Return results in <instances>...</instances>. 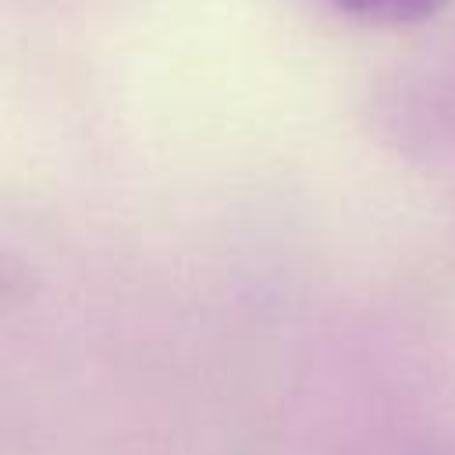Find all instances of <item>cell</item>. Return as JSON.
Here are the masks:
<instances>
[{
  "mask_svg": "<svg viewBox=\"0 0 455 455\" xmlns=\"http://www.w3.org/2000/svg\"><path fill=\"white\" fill-rule=\"evenodd\" d=\"M334 7L348 11V14H359V18H370V21H416V18H427L441 0H331Z\"/></svg>",
  "mask_w": 455,
  "mask_h": 455,
  "instance_id": "6da1fadb",
  "label": "cell"
}]
</instances>
